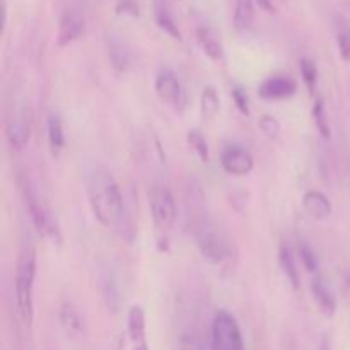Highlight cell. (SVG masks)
Instances as JSON below:
<instances>
[{
    "mask_svg": "<svg viewBox=\"0 0 350 350\" xmlns=\"http://www.w3.org/2000/svg\"><path fill=\"white\" fill-rule=\"evenodd\" d=\"M108 58L111 62L113 68L120 72L129 70L132 65V51H130L129 44L118 40H108Z\"/></svg>",
    "mask_w": 350,
    "mask_h": 350,
    "instance_id": "17",
    "label": "cell"
},
{
    "mask_svg": "<svg viewBox=\"0 0 350 350\" xmlns=\"http://www.w3.org/2000/svg\"><path fill=\"white\" fill-rule=\"evenodd\" d=\"M187 142H188V146L191 147V150L197 154L198 159H200L202 163H207L208 161V144H207V140H205V137L202 135L198 130H190V132H188Z\"/></svg>",
    "mask_w": 350,
    "mask_h": 350,
    "instance_id": "22",
    "label": "cell"
},
{
    "mask_svg": "<svg viewBox=\"0 0 350 350\" xmlns=\"http://www.w3.org/2000/svg\"><path fill=\"white\" fill-rule=\"evenodd\" d=\"M5 137L10 147H14V149H24L31 139V126L26 122V118L24 116H17V118L10 120L5 126Z\"/></svg>",
    "mask_w": 350,
    "mask_h": 350,
    "instance_id": "14",
    "label": "cell"
},
{
    "mask_svg": "<svg viewBox=\"0 0 350 350\" xmlns=\"http://www.w3.org/2000/svg\"><path fill=\"white\" fill-rule=\"evenodd\" d=\"M180 350H205L195 335H183L180 338Z\"/></svg>",
    "mask_w": 350,
    "mask_h": 350,
    "instance_id": "30",
    "label": "cell"
},
{
    "mask_svg": "<svg viewBox=\"0 0 350 350\" xmlns=\"http://www.w3.org/2000/svg\"><path fill=\"white\" fill-rule=\"evenodd\" d=\"M191 217V236L195 239V245L200 250L202 256L208 263H221L222 260L228 258L229 246L226 241L224 234L217 228L211 217L205 214L190 215Z\"/></svg>",
    "mask_w": 350,
    "mask_h": 350,
    "instance_id": "3",
    "label": "cell"
},
{
    "mask_svg": "<svg viewBox=\"0 0 350 350\" xmlns=\"http://www.w3.org/2000/svg\"><path fill=\"white\" fill-rule=\"evenodd\" d=\"M297 91V84L291 77H284V75H275L267 81L262 82L258 88L260 96L263 99H287L293 98Z\"/></svg>",
    "mask_w": 350,
    "mask_h": 350,
    "instance_id": "12",
    "label": "cell"
},
{
    "mask_svg": "<svg viewBox=\"0 0 350 350\" xmlns=\"http://www.w3.org/2000/svg\"><path fill=\"white\" fill-rule=\"evenodd\" d=\"M219 109H221V101H219L217 91H215L212 85H207V88L202 91V98H200V113L202 118L211 122L217 116Z\"/></svg>",
    "mask_w": 350,
    "mask_h": 350,
    "instance_id": "21",
    "label": "cell"
},
{
    "mask_svg": "<svg viewBox=\"0 0 350 350\" xmlns=\"http://www.w3.org/2000/svg\"><path fill=\"white\" fill-rule=\"evenodd\" d=\"M149 207L152 221L161 231H170L176 224L178 211L173 193L164 185H154L149 191Z\"/></svg>",
    "mask_w": 350,
    "mask_h": 350,
    "instance_id": "6",
    "label": "cell"
},
{
    "mask_svg": "<svg viewBox=\"0 0 350 350\" xmlns=\"http://www.w3.org/2000/svg\"><path fill=\"white\" fill-rule=\"evenodd\" d=\"M60 325L68 337H81L84 332V321H82L81 313L72 303H64L60 308Z\"/></svg>",
    "mask_w": 350,
    "mask_h": 350,
    "instance_id": "15",
    "label": "cell"
},
{
    "mask_svg": "<svg viewBox=\"0 0 350 350\" xmlns=\"http://www.w3.org/2000/svg\"><path fill=\"white\" fill-rule=\"evenodd\" d=\"M88 198L99 224L111 228L123 215V197L118 183L106 167L94 166L88 174Z\"/></svg>",
    "mask_w": 350,
    "mask_h": 350,
    "instance_id": "1",
    "label": "cell"
},
{
    "mask_svg": "<svg viewBox=\"0 0 350 350\" xmlns=\"http://www.w3.org/2000/svg\"><path fill=\"white\" fill-rule=\"evenodd\" d=\"M156 21H157V24H159V27H163V29L166 31L167 34H171L174 40H181L180 29H178V26L174 24V19L171 17V14L167 12L164 7H161V5L156 7Z\"/></svg>",
    "mask_w": 350,
    "mask_h": 350,
    "instance_id": "23",
    "label": "cell"
},
{
    "mask_svg": "<svg viewBox=\"0 0 350 350\" xmlns=\"http://www.w3.org/2000/svg\"><path fill=\"white\" fill-rule=\"evenodd\" d=\"M313 116H314V120H317L318 130H320V132H321V135L327 137V139H328V137H330V126H328L327 116H325L323 103H321V101H317V105H314Z\"/></svg>",
    "mask_w": 350,
    "mask_h": 350,
    "instance_id": "27",
    "label": "cell"
},
{
    "mask_svg": "<svg viewBox=\"0 0 350 350\" xmlns=\"http://www.w3.org/2000/svg\"><path fill=\"white\" fill-rule=\"evenodd\" d=\"M221 166L224 167L226 173L232 176H246L255 167L253 156L238 144H229L224 147L221 154Z\"/></svg>",
    "mask_w": 350,
    "mask_h": 350,
    "instance_id": "8",
    "label": "cell"
},
{
    "mask_svg": "<svg viewBox=\"0 0 350 350\" xmlns=\"http://www.w3.org/2000/svg\"><path fill=\"white\" fill-rule=\"evenodd\" d=\"M299 68H301V75H303L304 84H306V88L313 92L314 89H317V82H318L317 65H314V62L310 60V58H303V60L299 62Z\"/></svg>",
    "mask_w": 350,
    "mask_h": 350,
    "instance_id": "24",
    "label": "cell"
},
{
    "mask_svg": "<svg viewBox=\"0 0 350 350\" xmlns=\"http://www.w3.org/2000/svg\"><path fill=\"white\" fill-rule=\"evenodd\" d=\"M212 350H245L238 321L226 310L217 311L212 320Z\"/></svg>",
    "mask_w": 350,
    "mask_h": 350,
    "instance_id": "5",
    "label": "cell"
},
{
    "mask_svg": "<svg viewBox=\"0 0 350 350\" xmlns=\"http://www.w3.org/2000/svg\"><path fill=\"white\" fill-rule=\"evenodd\" d=\"M258 126H260V130L265 133V137H269V139H277V137H279L280 123L277 122V118H273V116H270V115L262 116L258 122Z\"/></svg>",
    "mask_w": 350,
    "mask_h": 350,
    "instance_id": "25",
    "label": "cell"
},
{
    "mask_svg": "<svg viewBox=\"0 0 350 350\" xmlns=\"http://www.w3.org/2000/svg\"><path fill=\"white\" fill-rule=\"evenodd\" d=\"M337 43H338V51H340V57L344 58L345 62H350V29L344 27V29L338 31Z\"/></svg>",
    "mask_w": 350,
    "mask_h": 350,
    "instance_id": "28",
    "label": "cell"
},
{
    "mask_svg": "<svg viewBox=\"0 0 350 350\" xmlns=\"http://www.w3.org/2000/svg\"><path fill=\"white\" fill-rule=\"evenodd\" d=\"M126 330H129V340L132 350H150L147 340V325L146 311L139 304H133L126 314Z\"/></svg>",
    "mask_w": 350,
    "mask_h": 350,
    "instance_id": "10",
    "label": "cell"
},
{
    "mask_svg": "<svg viewBox=\"0 0 350 350\" xmlns=\"http://www.w3.org/2000/svg\"><path fill=\"white\" fill-rule=\"evenodd\" d=\"M258 3L262 9L267 10V12H273V10H275V7L272 5V0H258Z\"/></svg>",
    "mask_w": 350,
    "mask_h": 350,
    "instance_id": "32",
    "label": "cell"
},
{
    "mask_svg": "<svg viewBox=\"0 0 350 350\" xmlns=\"http://www.w3.org/2000/svg\"><path fill=\"white\" fill-rule=\"evenodd\" d=\"M347 286L350 287V270H349V273H347Z\"/></svg>",
    "mask_w": 350,
    "mask_h": 350,
    "instance_id": "33",
    "label": "cell"
},
{
    "mask_svg": "<svg viewBox=\"0 0 350 350\" xmlns=\"http://www.w3.org/2000/svg\"><path fill=\"white\" fill-rule=\"evenodd\" d=\"M24 202H26V208L29 212L31 221H33L36 231L51 245H60L62 234L57 219L53 217L50 208L43 204L33 185L26 183V187H24Z\"/></svg>",
    "mask_w": 350,
    "mask_h": 350,
    "instance_id": "4",
    "label": "cell"
},
{
    "mask_svg": "<svg viewBox=\"0 0 350 350\" xmlns=\"http://www.w3.org/2000/svg\"><path fill=\"white\" fill-rule=\"evenodd\" d=\"M132 14V16H137L139 10H137V5L132 2V0H122L118 5V14Z\"/></svg>",
    "mask_w": 350,
    "mask_h": 350,
    "instance_id": "31",
    "label": "cell"
},
{
    "mask_svg": "<svg viewBox=\"0 0 350 350\" xmlns=\"http://www.w3.org/2000/svg\"><path fill=\"white\" fill-rule=\"evenodd\" d=\"M303 208L314 221H325L332 215V202L318 190H310L303 195Z\"/></svg>",
    "mask_w": 350,
    "mask_h": 350,
    "instance_id": "13",
    "label": "cell"
},
{
    "mask_svg": "<svg viewBox=\"0 0 350 350\" xmlns=\"http://www.w3.org/2000/svg\"><path fill=\"white\" fill-rule=\"evenodd\" d=\"M46 132H48V146H50L51 156L58 157L62 154V150H64L65 133H64L62 120L57 113H50V115H48Z\"/></svg>",
    "mask_w": 350,
    "mask_h": 350,
    "instance_id": "16",
    "label": "cell"
},
{
    "mask_svg": "<svg viewBox=\"0 0 350 350\" xmlns=\"http://www.w3.org/2000/svg\"><path fill=\"white\" fill-rule=\"evenodd\" d=\"M299 256H301V262H303L304 269H306L308 272H318V269H320V263H318L317 255H314V252L310 248V246L301 245L299 246Z\"/></svg>",
    "mask_w": 350,
    "mask_h": 350,
    "instance_id": "26",
    "label": "cell"
},
{
    "mask_svg": "<svg viewBox=\"0 0 350 350\" xmlns=\"http://www.w3.org/2000/svg\"><path fill=\"white\" fill-rule=\"evenodd\" d=\"M36 250L24 246L19 253L16 270V308L21 321L31 327L34 320V279H36Z\"/></svg>",
    "mask_w": 350,
    "mask_h": 350,
    "instance_id": "2",
    "label": "cell"
},
{
    "mask_svg": "<svg viewBox=\"0 0 350 350\" xmlns=\"http://www.w3.org/2000/svg\"><path fill=\"white\" fill-rule=\"evenodd\" d=\"M311 294H313L314 303L318 304L321 313L327 317H334L337 311V297H335L330 280L325 279L323 275H314V279L311 280Z\"/></svg>",
    "mask_w": 350,
    "mask_h": 350,
    "instance_id": "11",
    "label": "cell"
},
{
    "mask_svg": "<svg viewBox=\"0 0 350 350\" xmlns=\"http://www.w3.org/2000/svg\"><path fill=\"white\" fill-rule=\"evenodd\" d=\"M85 33V21L77 10H65L58 21L57 43L58 46H68L74 41L81 40Z\"/></svg>",
    "mask_w": 350,
    "mask_h": 350,
    "instance_id": "9",
    "label": "cell"
},
{
    "mask_svg": "<svg viewBox=\"0 0 350 350\" xmlns=\"http://www.w3.org/2000/svg\"><path fill=\"white\" fill-rule=\"evenodd\" d=\"M197 40L208 58H212L214 62L221 60L222 55H224V48H222L221 40H219V36L214 31L208 29V27H200L197 31Z\"/></svg>",
    "mask_w": 350,
    "mask_h": 350,
    "instance_id": "18",
    "label": "cell"
},
{
    "mask_svg": "<svg viewBox=\"0 0 350 350\" xmlns=\"http://www.w3.org/2000/svg\"><path fill=\"white\" fill-rule=\"evenodd\" d=\"M255 21V5L253 0H236L234 9V27L239 33H246L252 29Z\"/></svg>",
    "mask_w": 350,
    "mask_h": 350,
    "instance_id": "20",
    "label": "cell"
},
{
    "mask_svg": "<svg viewBox=\"0 0 350 350\" xmlns=\"http://www.w3.org/2000/svg\"><path fill=\"white\" fill-rule=\"evenodd\" d=\"M232 98H234V103H236V106H238L239 111H241L243 115H248L250 101H248V96H246V92L243 91L241 88H236V89H232Z\"/></svg>",
    "mask_w": 350,
    "mask_h": 350,
    "instance_id": "29",
    "label": "cell"
},
{
    "mask_svg": "<svg viewBox=\"0 0 350 350\" xmlns=\"http://www.w3.org/2000/svg\"><path fill=\"white\" fill-rule=\"evenodd\" d=\"M154 89H156V94L159 96L161 101L173 106V108H183L185 103H187L183 85L171 68H161L157 72Z\"/></svg>",
    "mask_w": 350,
    "mask_h": 350,
    "instance_id": "7",
    "label": "cell"
},
{
    "mask_svg": "<svg viewBox=\"0 0 350 350\" xmlns=\"http://www.w3.org/2000/svg\"><path fill=\"white\" fill-rule=\"evenodd\" d=\"M279 262H280V269H282L284 275H286V279L289 280L293 289H299V270H297L296 256H294L291 246L287 245L280 246Z\"/></svg>",
    "mask_w": 350,
    "mask_h": 350,
    "instance_id": "19",
    "label": "cell"
}]
</instances>
